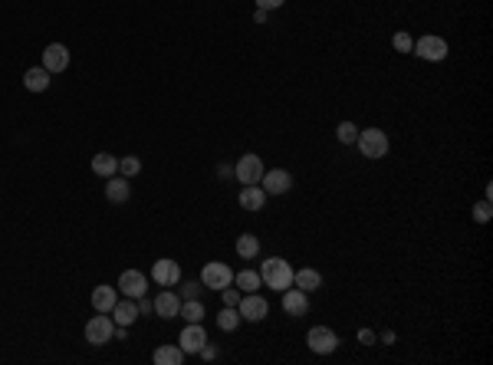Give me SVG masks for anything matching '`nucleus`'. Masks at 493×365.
<instances>
[{
	"instance_id": "c85d7f7f",
	"label": "nucleus",
	"mask_w": 493,
	"mask_h": 365,
	"mask_svg": "<svg viewBox=\"0 0 493 365\" xmlns=\"http://www.w3.org/2000/svg\"><path fill=\"white\" fill-rule=\"evenodd\" d=\"M138 171H142V162H138L135 155H125V158H119V175H122V178H135Z\"/></svg>"
},
{
	"instance_id": "f704fd0d",
	"label": "nucleus",
	"mask_w": 493,
	"mask_h": 365,
	"mask_svg": "<svg viewBox=\"0 0 493 365\" xmlns=\"http://www.w3.org/2000/svg\"><path fill=\"white\" fill-rule=\"evenodd\" d=\"M197 356L204 359V362H211V359H217V349H214V346H207V342H204V346H201V352H197Z\"/></svg>"
},
{
	"instance_id": "dca6fc26",
	"label": "nucleus",
	"mask_w": 493,
	"mask_h": 365,
	"mask_svg": "<svg viewBox=\"0 0 493 365\" xmlns=\"http://www.w3.org/2000/svg\"><path fill=\"white\" fill-rule=\"evenodd\" d=\"M128 197H132V181L122 178V175L105 178V201L109 204H125Z\"/></svg>"
},
{
	"instance_id": "a211bd4d",
	"label": "nucleus",
	"mask_w": 493,
	"mask_h": 365,
	"mask_svg": "<svg viewBox=\"0 0 493 365\" xmlns=\"http://www.w3.org/2000/svg\"><path fill=\"white\" fill-rule=\"evenodd\" d=\"M240 207L244 211H264L266 207V191L260 185H244V191H240Z\"/></svg>"
},
{
	"instance_id": "5701e85b",
	"label": "nucleus",
	"mask_w": 493,
	"mask_h": 365,
	"mask_svg": "<svg viewBox=\"0 0 493 365\" xmlns=\"http://www.w3.org/2000/svg\"><path fill=\"white\" fill-rule=\"evenodd\" d=\"M93 171L99 175V178H112V175H119V158L109 155V152L93 155Z\"/></svg>"
},
{
	"instance_id": "f257e3e1",
	"label": "nucleus",
	"mask_w": 493,
	"mask_h": 365,
	"mask_svg": "<svg viewBox=\"0 0 493 365\" xmlns=\"http://www.w3.org/2000/svg\"><path fill=\"white\" fill-rule=\"evenodd\" d=\"M260 280H264V287L276 289V293H283V289L293 287V267H289V260H283V257H266L264 267H260Z\"/></svg>"
},
{
	"instance_id": "9d476101",
	"label": "nucleus",
	"mask_w": 493,
	"mask_h": 365,
	"mask_svg": "<svg viewBox=\"0 0 493 365\" xmlns=\"http://www.w3.org/2000/svg\"><path fill=\"white\" fill-rule=\"evenodd\" d=\"M152 280L158 287H178L181 283V264H175L171 257H162L152 264Z\"/></svg>"
},
{
	"instance_id": "7c9ffc66",
	"label": "nucleus",
	"mask_w": 493,
	"mask_h": 365,
	"mask_svg": "<svg viewBox=\"0 0 493 365\" xmlns=\"http://www.w3.org/2000/svg\"><path fill=\"white\" fill-rule=\"evenodd\" d=\"M391 46H395V50H398V53H411V46H415V40H411V34H405V30H401V34H395V36H391Z\"/></svg>"
},
{
	"instance_id": "393cba45",
	"label": "nucleus",
	"mask_w": 493,
	"mask_h": 365,
	"mask_svg": "<svg viewBox=\"0 0 493 365\" xmlns=\"http://www.w3.org/2000/svg\"><path fill=\"white\" fill-rule=\"evenodd\" d=\"M178 316H185V323H201L207 313H204V303H201V299H181Z\"/></svg>"
},
{
	"instance_id": "b1692460",
	"label": "nucleus",
	"mask_w": 493,
	"mask_h": 365,
	"mask_svg": "<svg viewBox=\"0 0 493 365\" xmlns=\"http://www.w3.org/2000/svg\"><path fill=\"white\" fill-rule=\"evenodd\" d=\"M234 283H237V289H244V293H256V289L264 287V280H260V273H256V270L234 273Z\"/></svg>"
},
{
	"instance_id": "f8f14e48",
	"label": "nucleus",
	"mask_w": 493,
	"mask_h": 365,
	"mask_svg": "<svg viewBox=\"0 0 493 365\" xmlns=\"http://www.w3.org/2000/svg\"><path fill=\"white\" fill-rule=\"evenodd\" d=\"M204 342H207V332H204V326L201 323H187L185 329H181V336H178V346H181L185 356H197Z\"/></svg>"
},
{
	"instance_id": "72a5a7b5",
	"label": "nucleus",
	"mask_w": 493,
	"mask_h": 365,
	"mask_svg": "<svg viewBox=\"0 0 493 365\" xmlns=\"http://www.w3.org/2000/svg\"><path fill=\"white\" fill-rule=\"evenodd\" d=\"M283 4H286V0H256V10H266V14H270V10L283 7Z\"/></svg>"
},
{
	"instance_id": "c9c22d12",
	"label": "nucleus",
	"mask_w": 493,
	"mask_h": 365,
	"mask_svg": "<svg viewBox=\"0 0 493 365\" xmlns=\"http://www.w3.org/2000/svg\"><path fill=\"white\" fill-rule=\"evenodd\" d=\"M358 339L365 342V346H372V342H375V332H368V329H362V332H358Z\"/></svg>"
},
{
	"instance_id": "cd10ccee",
	"label": "nucleus",
	"mask_w": 493,
	"mask_h": 365,
	"mask_svg": "<svg viewBox=\"0 0 493 365\" xmlns=\"http://www.w3.org/2000/svg\"><path fill=\"white\" fill-rule=\"evenodd\" d=\"M336 138H339V145H356L358 125L356 122H339V125H336Z\"/></svg>"
},
{
	"instance_id": "412c9836",
	"label": "nucleus",
	"mask_w": 493,
	"mask_h": 365,
	"mask_svg": "<svg viewBox=\"0 0 493 365\" xmlns=\"http://www.w3.org/2000/svg\"><path fill=\"white\" fill-rule=\"evenodd\" d=\"M155 365H185V352H181L178 342H165V346H158L152 352Z\"/></svg>"
},
{
	"instance_id": "7ed1b4c3",
	"label": "nucleus",
	"mask_w": 493,
	"mask_h": 365,
	"mask_svg": "<svg viewBox=\"0 0 493 365\" xmlns=\"http://www.w3.org/2000/svg\"><path fill=\"white\" fill-rule=\"evenodd\" d=\"M411 53H415V56H421L425 63H444V60H447V53H451V46H447V40H444V36L425 34L421 40H415Z\"/></svg>"
},
{
	"instance_id": "20e7f679",
	"label": "nucleus",
	"mask_w": 493,
	"mask_h": 365,
	"mask_svg": "<svg viewBox=\"0 0 493 365\" xmlns=\"http://www.w3.org/2000/svg\"><path fill=\"white\" fill-rule=\"evenodd\" d=\"M201 287L221 293L224 287H234V270L227 264H221V260H211V264L201 267Z\"/></svg>"
},
{
	"instance_id": "2f4dec72",
	"label": "nucleus",
	"mask_w": 493,
	"mask_h": 365,
	"mask_svg": "<svg viewBox=\"0 0 493 365\" xmlns=\"http://www.w3.org/2000/svg\"><path fill=\"white\" fill-rule=\"evenodd\" d=\"M178 297L181 299H197V297H201V280H197V283H185V289H181Z\"/></svg>"
},
{
	"instance_id": "1a4fd4ad",
	"label": "nucleus",
	"mask_w": 493,
	"mask_h": 365,
	"mask_svg": "<svg viewBox=\"0 0 493 365\" xmlns=\"http://www.w3.org/2000/svg\"><path fill=\"white\" fill-rule=\"evenodd\" d=\"M280 306H283V313L293 316V319H299V316H306L309 313V293H303L299 287H289L280 293Z\"/></svg>"
},
{
	"instance_id": "0eeeda50",
	"label": "nucleus",
	"mask_w": 493,
	"mask_h": 365,
	"mask_svg": "<svg viewBox=\"0 0 493 365\" xmlns=\"http://www.w3.org/2000/svg\"><path fill=\"white\" fill-rule=\"evenodd\" d=\"M306 346L313 349L316 356H332L336 349H339V336L329 329V326H313L306 332Z\"/></svg>"
},
{
	"instance_id": "39448f33",
	"label": "nucleus",
	"mask_w": 493,
	"mask_h": 365,
	"mask_svg": "<svg viewBox=\"0 0 493 365\" xmlns=\"http://www.w3.org/2000/svg\"><path fill=\"white\" fill-rule=\"evenodd\" d=\"M112 336H115V319L109 313H99L85 323V342L89 346H105V342H112Z\"/></svg>"
},
{
	"instance_id": "6ab92c4d",
	"label": "nucleus",
	"mask_w": 493,
	"mask_h": 365,
	"mask_svg": "<svg viewBox=\"0 0 493 365\" xmlns=\"http://www.w3.org/2000/svg\"><path fill=\"white\" fill-rule=\"evenodd\" d=\"M115 299H119V289L109 287V283H99V287L93 289V309L95 313H112Z\"/></svg>"
},
{
	"instance_id": "bb28decb",
	"label": "nucleus",
	"mask_w": 493,
	"mask_h": 365,
	"mask_svg": "<svg viewBox=\"0 0 493 365\" xmlns=\"http://www.w3.org/2000/svg\"><path fill=\"white\" fill-rule=\"evenodd\" d=\"M237 254L244 257V260H254V257L260 254V240H256L254 234H240L237 237Z\"/></svg>"
},
{
	"instance_id": "9b49d317",
	"label": "nucleus",
	"mask_w": 493,
	"mask_h": 365,
	"mask_svg": "<svg viewBox=\"0 0 493 365\" xmlns=\"http://www.w3.org/2000/svg\"><path fill=\"white\" fill-rule=\"evenodd\" d=\"M122 293V297H128V299H138V297H145L148 293V277H145L142 270H125L119 277V287H115Z\"/></svg>"
},
{
	"instance_id": "ddd939ff",
	"label": "nucleus",
	"mask_w": 493,
	"mask_h": 365,
	"mask_svg": "<svg viewBox=\"0 0 493 365\" xmlns=\"http://www.w3.org/2000/svg\"><path fill=\"white\" fill-rule=\"evenodd\" d=\"M260 185H264L266 197H270V195H286L289 187H293V175H289L286 168H273V171H264Z\"/></svg>"
},
{
	"instance_id": "6e6552de",
	"label": "nucleus",
	"mask_w": 493,
	"mask_h": 365,
	"mask_svg": "<svg viewBox=\"0 0 493 365\" xmlns=\"http://www.w3.org/2000/svg\"><path fill=\"white\" fill-rule=\"evenodd\" d=\"M234 175H237L240 185H260V178H264V158L254 152H246L244 158H237Z\"/></svg>"
},
{
	"instance_id": "f03ea898",
	"label": "nucleus",
	"mask_w": 493,
	"mask_h": 365,
	"mask_svg": "<svg viewBox=\"0 0 493 365\" xmlns=\"http://www.w3.org/2000/svg\"><path fill=\"white\" fill-rule=\"evenodd\" d=\"M356 148L362 152V158H368V162H378V158H385L391 148V138L385 135L382 128H358V138H356Z\"/></svg>"
},
{
	"instance_id": "2eb2a0df",
	"label": "nucleus",
	"mask_w": 493,
	"mask_h": 365,
	"mask_svg": "<svg viewBox=\"0 0 493 365\" xmlns=\"http://www.w3.org/2000/svg\"><path fill=\"white\" fill-rule=\"evenodd\" d=\"M152 303H155V316H162V319H175L181 313V297L175 289H162Z\"/></svg>"
},
{
	"instance_id": "f3484780",
	"label": "nucleus",
	"mask_w": 493,
	"mask_h": 365,
	"mask_svg": "<svg viewBox=\"0 0 493 365\" xmlns=\"http://www.w3.org/2000/svg\"><path fill=\"white\" fill-rule=\"evenodd\" d=\"M112 319H115V326H132V323H135V319H138V316H142V313H138V303H135V299H115V306H112Z\"/></svg>"
},
{
	"instance_id": "4be33fe9",
	"label": "nucleus",
	"mask_w": 493,
	"mask_h": 365,
	"mask_svg": "<svg viewBox=\"0 0 493 365\" xmlns=\"http://www.w3.org/2000/svg\"><path fill=\"white\" fill-rule=\"evenodd\" d=\"M293 287H299L303 293H313V289L323 287V273L313 270V267H303V270H293Z\"/></svg>"
},
{
	"instance_id": "4468645a",
	"label": "nucleus",
	"mask_w": 493,
	"mask_h": 365,
	"mask_svg": "<svg viewBox=\"0 0 493 365\" xmlns=\"http://www.w3.org/2000/svg\"><path fill=\"white\" fill-rule=\"evenodd\" d=\"M43 69L46 73H63V69H69V50L63 46V43H50L46 50H43Z\"/></svg>"
},
{
	"instance_id": "a878e982",
	"label": "nucleus",
	"mask_w": 493,
	"mask_h": 365,
	"mask_svg": "<svg viewBox=\"0 0 493 365\" xmlns=\"http://www.w3.org/2000/svg\"><path fill=\"white\" fill-rule=\"evenodd\" d=\"M240 323H244V319H240L237 306H224L221 313H217V329H224V332H234Z\"/></svg>"
},
{
	"instance_id": "473e14b6",
	"label": "nucleus",
	"mask_w": 493,
	"mask_h": 365,
	"mask_svg": "<svg viewBox=\"0 0 493 365\" xmlns=\"http://www.w3.org/2000/svg\"><path fill=\"white\" fill-rule=\"evenodd\" d=\"M221 297H224V306H237V303H240V289L224 287V289H221Z\"/></svg>"
},
{
	"instance_id": "423d86ee",
	"label": "nucleus",
	"mask_w": 493,
	"mask_h": 365,
	"mask_svg": "<svg viewBox=\"0 0 493 365\" xmlns=\"http://www.w3.org/2000/svg\"><path fill=\"white\" fill-rule=\"evenodd\" d=\"M237 313L244 323H264L266 316H270V303L260 293H244L237 303Z\"/></svg>"
},
{
	"instance_id": "c756f323",
	"label": "nucleus",
	"mask_w": 493,
	"mask_h": 365,
	"mask_svg": "<svg viewBox=\"0 0 493 365\" xmlns=\"http://www.w3.org/2000/svg\"><path fill=\"white\" fill-rule=\"evenodd\" d=\"M470 214H474V221H477V224H487V221L493 217V204L484 197V201H477V204H474V211H470Z\"/></svg>"
},
{
	"instance_id": "aec40b11",
	"label": "nucleus",
	"mask_w": 493,
	"mask_h": 365,
	"mask_svg": "<svg viewBox=\"0 0 493 365\" xmlns=\"http://www.w3.org/2000/svg\"><path fill=\"white\" fill-rule=\"evenodd\" d=\"M50 83H53V73H46L43 66H33V69H26V73H24L26 93H46Z\"/></svg>"
}]
</instances>
